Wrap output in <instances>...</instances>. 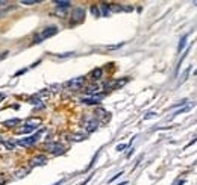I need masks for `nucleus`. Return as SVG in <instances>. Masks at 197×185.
I'll return each mask as SVG.
<instances>
[{
    "label": "nucleus",
    "instance_id": "1",
    "mask_svg": "<svg viewBox=\"0 0 197 185\" xmlns=\"http://www.w3.org/2000/svg\"><path fill=\"white\" fill-rule=\"evenodd\" d=\"M56 33H58V28H56V26H49V28L43 29L40 33L35 35V37H33V43L38 44V43H41V41H44V40H47V38L53 37V35H56Z\"/></svg>",
    "mask_w": 197,
    "mask_h": 185
},
{
    "label": "nucleus",
    "instance_id": "2",
    "mask_svg": "<svg viewBox=\"0 0 197 185\" xmlns=\"http://www.w3.org/2000/svg\"><path fill=\"white\" fill-rule=\"evenodd\" d=\"M41 134H43V130H38L35 135H30V137H28V138L18 140V141H17V144L21 146V147H30V146H33L35 143L38 141V138L41 137Z\"/></svg>",
    "mask_w": 197,
    "mask_h": 185
},
{
    "label": "nucleus",
    "instance_id": "3",
    "mask_svg": "<svg viewBox=\"0 0 197 185\" xmlns=\"http://www.w3.org/2000/svg\"><path fill=\"white\" fill-rule=\"evenodd\" d=\"M84 84H85V77H82V76H79V77H74V79H71V81H68V82H65L64 84V86L65 88H70V90H80V88L84 86Z\"/></svg>",
    "mask_w": 197,
    "mask_h": 185
},
{
    "label": "nucleus",
    "instance_id": "4",
    "mask_svg": "<svg viewBox=\"0 0 197 185\" xmlns=\"http://www.w3.org/2000/svg\"><path fill=\"white\" fill-rule=\"evenodd\" d=\"M38 123H40V120L28 121L23 128H20V129H18V134H30V132L37 130V129H38Z\"/></svg>",
    "mask_w": 197,
    "mask_h": 185
},
{
    "label": "nucleus",
    "instance_id": "5",
    "mask_svg": "<svg viewBox=\"0 0 197 185\" xmlns=\"http://www.w3.org/2000/svg\"><path fill=\"white\" fill-rule=\"evenodd\" d=\"M46 149L49 152H52V153H55V155H59V153H64V146L62 144H58V143H47L46 144Z\"/></svg>",
    "mask_w": 197,
    "mask_h": 185
},
{
    "label": "nucleus",
    "instance_id": "6",
    "mask_svg": "<svg viewBox=\"0 0 197 185\" xmlns=\"http://www.w3.org/2000/svg\"><path fill=\"white\" fill-rule=\"evenodd\" d=\"M103 97H105V94H94V96H91V97L82 99V102L86 103V105H97V103H100V100Z\"/></svg>",
    "mask_w": 197,
    "mask_h": 185
},
{
    "label": "nucleus",
    "instance_id": "7",
    "mask_svg": "<svg viewBox=\"0 0 197 185\" xmlns=\"http://www.w3.org/2000/svg\"><path fill=\"white\" fill-rule=\"evenodd\" d=\"M84 15H85V11L82 9V8H76V9L73 11V14H71V17H73V23H79L84 20Z\"/></svg>",
    "mask_w": 197,
    "mask_h": 185
},
{
    "label": "nucleus",
    "instance_id": "8",
    "mask_svg": "<svg viewBox=\"0 0 197 185\" xmlns=\"http://www.w3.org/2000/svg\"><path fill=\"white\" fill-rule=\"evenodd\" d=\"M97 125H98V123H97L96 118H88V120H85V123H84L86 132H94V130L97 129Z\"/></svg>",
    "mask_w": 197,
    "mask_h": 185
},
{
    "label": "nucleus",
    "instance_id": "9",
    "mask_svg": "<svg viewBox=\"0 0 197 185\" xmlns=\"http://www.w3.org/2000/svg\"><path fill=\"white\" fill-rule=\"evenodd\" d=\"M44 162H46V158H44L43 155H38V156H35L32 159V165H43Z\"/></svg>",
    "mask_w": 197,
    "mask_h": 185
},
{
    "label": "nucleus",
    "instance_id": "10",
    "mask_svg": "<svg viewBox=\"0 0 197 185\" xmlns=\"http://www.w3.org/2000/svg\"><path fill=\"white\" fill-rule=\"evenodd\" d=\"M102 74H103V70H102V68H96V70H93L91 77L94 79V81H98V79L102 77Z\"/></svg>",
    "mask_w": 197,
    "mask_h": 185
},
{
    "label": "nucleus",
    "instance_id": "11",
    "mask_svg": "<svg viewBox=\"0 0 197 185\" xmlns=\"http://www.w3.org/2000/svg\"><path fill=\"white\" fill-rule=\"evenodd\" d=\"M3 125L8 126V128H14V126H17V125H20V120H18V118H11V120H6Z\"/></svg>",
    "mask_w": 197,
    "mask_h": 185
},
{
    "label": "nucleus",
    "instance_id": "12",
    "mask_svg": "<svg viewBox=\"0 0 197 185\" xmlns=\"http://www.w3.org/2000/svg\"><path fill=\"white\" fill-rule=\"evenodd\" d=\"M55 6H58V8H68L71 3L68 2V0H55Z\"/></svg>",
    "mask_w": 197,
    "mask_h": 185
},
{
    "label": "nucleus",
    "instance_id": "13",
    "mask_svg": "<svg viewBox=\"0 0 197 185\" xmlns=\"http://www.w3.org/2000/svg\"><path fill=\"white\" fill-rule=\"evenodd\" d=\"M186 35H184V37L181 38V41H179V46H177V52H179V53H181V52L184 50V47H185V44H186Z\"/></svg>",
    "mask_w": 197,
    "mask_h": 185
},
{
    "label": "nucleus",
    "instance_id": "14",
    "mask_svg": "<svg viewBox=\"0 0 197 185\" xmlns=\"http://www.w3.org/2000/svg\"><path fill=\"white\" fill-rule=\"evenodd\" d=\"M20 3H21V5H26V6H30V5H37V3H40V0H21Z\"/></svg>",
    "mask_w": 197,
    "mask_h": 185
},
{
    "label": "nucleus",
    "instance_id": "15",
    "mask_svg": "<svg viewBox=\"0 0 197 185\" xmlns=\"http://www.w3.org/2000/svg\"><path fill=\"white\" fill-rule=\"evenodd\" d=\"M97 90H98V86H97V85H91V86H88V88H86V94H93V96H94Z\"/></svg>",
    "mask_w": 197,
    "mask_h": 185
},
{
    "label": "nucleus",
    "instance_id": "16",
    "mask_svg": "<svg viewBox=\"0 0 197 185\" xmlns=\"http://www.w3.org/2000/svg\"><path fill=\"white\" fill-rule=\"evenodd\" d=\"M100 8H102V14H103V15H108V12H109L108 5H106V3H102V5H100Z\"/></svg>",
    "mask_w": 197,
    "mask_h": 185
},
{
    "label": "nucleus",
    "instance_id": "17",
    "mask_svg": "<svg viewBox=\"0 0 197 185\" xmlns=\"http://www.w3.org/2000/svg\"><path fill=\"white\" fill-rule=\"evenodd\" d=\"M91 12H93L96 17H100V11H98L97 6H91Z\"/></svg>",
    "mask_w": 197,
    "mask_h": 185
},
{
    "label": "nucleus",
    "instance_id": "18",
    "mask_svg": "<svg viewBox=\"0 0 197 185\" xmlns=\"http://www.w3.org/2000/svg\"><path fill=\"white\" fill-rule=\"evenodd\" d=\"M74 141H80V140H85V135H73Z\"/></svg>",
    "mask_w": 197,
    "mask_h": 185
},
{
    "label": "nucleus",
    "instance_id": "19",
    "mask_svg": "<svg viewBox=\"0 0 197 185\" xmlns=\"http://www.w3.org/2000/svg\"><path fill=\"white\" fill-rule=\"evenodd\" d=\"M155 116H156V112H149L147 116L144 117V120H149V118H152V117H155Z\"/></svg>",
    "mask_w": 197,
    "mask_h": 185
},
{
    "label": "nucleus",
    "instance_id": "20",
    "mask_svg": "<svg viewBox=\"0 0 197 185\" xmlns=\"http://www.w3.org/2000/svg\"><path fill=\"white\" fill-rule=\"evenodd\" d=\"M126 147H128V144H118V146H117V150H118V152H121L123 149H126Z\"/></svg>",
    "mask_w": 197,
    "mask_h": 185
},
{
    "label": "nucleus",
    "instance_id": "21",
    "mask_svg": "<svg viewBox=\"0 0 197 185\" xmlns=\"http://www.w3.org/2000/svg\"><path fill=\"white\" fill-rule=\"evenodd\" d=\"M121 174H123V172L117 173V174H115V176H114V178H112V179H109V182H112V181H115V179H117V178H120V176H121Z\"/></svg>",
    "mask_w": 197,
    "mask_h": 185
},
{
    "label": "nucleus",
    "instance_id": "22",
    "mask_svg": "<svg viewBox=\"0 0 197 185\" xmlns=\"http://www.w3.org/2000/svg\"><path fill=\"white\" fill-rule=\"evenodd\" d=\"M196 141H197V137H196V138L193 140V141H190V143H188V144H186V147H190V146H193V144H194Z\"/></svg>",
    "mask_w": 197,
    "mask_h": 185
},
{
    "label": "nucleus",
    "instance_id": "23",
    "mask_svg": "<svg viewBox=\"0 0 197 185\" xmlns=\"http://www.w3.org/2000/svg\"><path fill=\"white\" fill-rule=\"evenodd\" d=\"M86 182H88V179H86V181H84V182H82V184H79V185H85V184H86Z\"/></svg>",
    "mask_w": 197,
    "mask_h": 185
},
{
    "label": "nucleus",
    "instance_id": "24",
    "mask_svg": "<svg viewBox=\"0 0 197 185\" xmlns=\"http://www.w3.org/2000/svg\"><path fill=\"white\" fill-rule=\"evenodd\" d=\"M61 182H62V181H59V182H56V184H53V185H61Z\"/></svg>",
    "mask_w": 197,
    "mask_h": 185
},
{
    "label": "nucleus",
    "instance_id": "25",
    "mask_svg": "<svg viewBox=\"0 0 197 185\" xmlns=\"http://www.w3.org/2000/svg\"><path fill=\"white\" fill-rule=\"evenodd\" d=\"M0 99H3V96H2V94H0Z\"/></svg>",
    "mask_w": 197,
    "mask_h": 185
}]
</instances>
